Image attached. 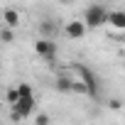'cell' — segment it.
Returning <instances> with one entry per match:
<instances>
[{"label":"cell","mask_w":125,"mask_h":125,"mask_svg":"<svg viewBox=\"0 0 125 125\" xmlns=\"http://www.w3.org/2000/svg\"><path fill=\"white\" fill-rule=\"evenodd\" d=\"M108 15H110V10H105L103 5H88L86 8V12H83V22H86V27L88 30H98V27H103L105 22H108Z\"/></svg>","instance_id":"cell-1"},{"label":"cell","mask_w":125,"mask_h":125,"mask_svg":"<svg viewBox=\"0 0 125 125\" xmlns=\"http://www.w3.org/2000/svg\"><path fill=\"white\" fill-rule=\"evenodd\" d=\"M34 52H37L39 59H44V61H54L59 49H56V42H54V39H44V37H39V39L34 42Z\"/></svg>","instance_id":"cell-2"},{"label":"cell","mask_w":125,"mask_h":125,"mask_svg":"<svg viewBox=\"0 0 125 125\" xmlns=\"http://www.w3.org/2000/svg\"><path fill=\"white\" fill-rule=\"evenodd\" d=\"M34 110H37V101H34V98H20V101L12 105V120L30 118Z\"/></svg>","instance_id":"cell-3"},{"label":"cell","mask_w":125,"mask_h":125,"mask_svg":"<svg viewBox=\"0 0 125 125\" xmlns=\"http://www.w3.org/2000/svg\"><path fill=\"white\" fill-rule=\"evenodd\" d=\"M86 22H79V20H71V22H66L64 25V34L69 37V39H81L83 34H86Z\"/></svg>","instance_id":"cell-4"},{"label":"cell","mask_w":125,"mask_h":125,"mask_svg":"<svg viewBox=\"0 0 125 125\" xmlns=\"http://www.w3.org/2000/svg\"><path fill=\"white\" fill-rule=\"evenodd\" d=\"M74 71H79V79L88 86V93L93 96V93H96V76L91 74V69H88V66H83V64H76V66H74Z\"/></svg>","instance_id":"cell-5"},{"label":"cell","mask_w":125,"mask_h":125,"mask_svg":"<svg viewBox=\"0 0 125 125\" xmlns=\"http://www.w3.org/2000/svg\"><path fill=\"white\" fill-rule=\"evenodd\" d=\"M37 32H39V37L52 39L54 34H59V25H56L54 20H42V22L37 25Z\"/></svg>","instance_id":"cell-6"},{"label":"cell","mask_w":125,"mask_h":125,"mask_svg":"<svg viewBox=\"0 0 125 125\" xmlns=\"http://www.w3.org/2000/svg\"><path fill=\"white\" fill-rule=\"evenodd\" d=\"M108 25L115 30H125V10H115L108 15Z\"/></svg>","instance_id":"cell-7"},{"label":"cell","mask_w":125,"mask_h":125,"mask_svg":"<svg viewBox=\"0 0 125 125\" xmlns=\"http://www.w3.org/2000/svg\"><path fill=\"white\" fill-rule=\"evenodd\" d=\"M3 20H5V27H20V12L17 10H12V8H8L5 12H3Z\"/></svg>","instance_id":"cell-8"},{"label":"cell","mask_w":125,"mask_h":125,"mask_svg":"<svg viewBox=\"0 0 125 125\" xmlns=\"http://www.w3.org/2000/svg\"><path fill=\"white\" fill-rule=\"evenodd\" d=\"M54 86H56V91H61V93H74V81H71L69 76H56Z\"/></svg>","instance_id":"cell-9"},{"label":"cell","mask_w":125,"mask_h":125,"mask_svg":"<svg viewBox=\"0 0 125 125\" xmlns=\"http://www.w3.org/2000/svg\"><path fill=\"white\" fill-rule=\"evenodd\" d=\"M0 39H3V44H12V39H15V30H12V27H3Z\"/></svg>","instance_id":"cell-10"},{"label":"cell","mask_w":125,"mask_h":125,"mask_svg":"<svg viewBox=\"0 0 125 125\" xmlns=\"http://www.w3.org/2000/svg\"><path fill=\"white\" fill-rule=\"evenodd\" d=\"M5 98H8V103H10V108H12V105H15V103H17V101H20L22 96H20V91H17V86H15V88H8Z\"/></svg>","instance_id":"cell-11"},{"label":"cell","mask_w":125,"mask_h":125,"mask_svg":"<svg viewBox=\"0 0 125 125\" xmlns=\"http://www.w3.org/2000/svg\"><path fill=\"white\" fill-rule=\"evenodd\" d=\"M17 91H20V96H22V98H34V96H32V86H30V83H20V86H17Z\"/></svg>","instance_id":"cell-12"},{"label":"cell","mask_w":125,"mask_h":125,"mask_svg":"<svg viewBox=\"0 0 125 125\" xmlns=\"http://www.w3.org/2000/svg\"><path fill=\"white\" fill-rule=\"evenodd\" d=\"M34 125H49V115H44V113L34 115Z\"/></svg>","instance_id":"cell-13"},{"label":"cell","mask_w":125,"mask_h":125,"mask_svg":"<svg viewBox=\"0 0 125 125\" xmlns=\"http://www.w3.org/2000/svg\"><path fill=\"white\" fill-rule=\"evenodd\" d=\"M108 108H110V110H120V108H123V101H118V98H110V101H108Z\"/></svg>","instance_id":"cell-14"},{"label":"cell","mask_w":125,"mask_h":125,"mask_svg":"<svg viewBox=\"0 0 125 125\" xmlns=\"http://www.w3.org/2000/svg\"><path fill=\"white\" fill-rule=\"evenodd\" d=\"M56 3H59V5H71L74 0H56Z\"/></svg>","instance_id":"cell-15"},{"label":"cell","mask_w":125,"mask_h":125,"mask_svg":"<svg viewBox=\"0 0 125 125\" xmlns=\"http://www.w3.org/2000/svg\"><path fill=\"white\" fill-rule=\"evenodd\" d=\"M113 3H118V0H113Z\"/></svg>","instance_id":"cell-16"}]
</instances>
